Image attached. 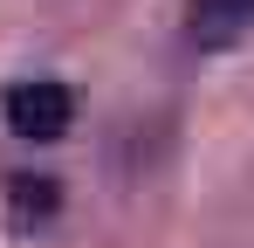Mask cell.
<instances>
[{
    "label": "cell",
    "instance_id": "1",
    "mask_svg": "<svg viewBox=\"0 0 254 248\" xmlns=\"http://www.w3.org/2000/svg\"><path fill=\"white\" fill-rule=\"evenodd\" d=\"M69 118H76V97L62 90V83H14L7 90V124L21 131V138H62L69 131Z\"/></svg>",
    "mask_w": 254,
    "mask_h": 248
},
{
    "label": "cell",
    "instance_id": "2",
    "mask_svg": "<svg viewBox=\"0 0 254 248\" xmlns=\"http://www.w3.org/2000/svg\"><path fill=\"white\" fill-rule=\"evenodd\" d=\"M248 21H254V0H186V35L199 41V48L234 41Z\"/></svg>",
    "mask_w": 254,
    "mask_h": 248
},
{
    "label": "cell",
    "instance_id": "3",
    "mask_svg": "<svg viewBox=\"0 0 254 248\" xmlns=\"http://www.w3.org/2000/svg\"><path fill=\"white\" fill-rule=\"evenodd\" d=\"M55 179L48 172H14L7 179V214H14V228H42L48 214H55Z\"/></svg>",
    "mask_w": 254,
    "mask_h": 248
}]
</instances>
